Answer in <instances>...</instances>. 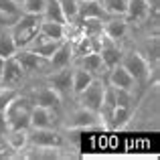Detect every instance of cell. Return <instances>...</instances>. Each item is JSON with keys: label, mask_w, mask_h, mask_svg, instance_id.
I'll return each instance as SVG.
<instances>
[{"label": "cell", "mask_w": 160, "mask_h": 160, "mask_svg": "<svg viewBox=\"0 0 160 160\" xmlns=\"http://www.w3.org/2000/svg\"><path fill=\"white\" fill-rule=\"evenodd\" d=\"M130 118H132V108L116 106V109H113V116H112V130L124 128V126L130 122Z\"/></svg>", "instance_id": "25"}, {"label": "cell", "mask_w": 160, "mask_h": 160, "mask_svg": "<svg viewBox=\"0 0 160 160\" xmlns=\"http://www.w3.org/2000/svg\"><path fill=\"white\" fill-rule=\"evenodd\" d=\"M59 118H61V113L53 112V109L32 106L28 128H59Z\"/></svg>", "instance_id": "13"}, {"label": "cell", "mask_w": 160, "mask_h": 160, "mask_svg": "<svg viewBox=\"0 0 160 160\" xmlns=\"http://www.w3.org/2000/svg\"><path fill=\"white\" fill-rule=\"evenodd\" d=\"M16 61L20 63V67H22L24 75L27 77H35V75H39V77H43L45 73H49V59H43L41 55L32 53L31 49H18V51L14 53Z\"/></svg>", "instance_id": "7"}, {"label": "cell", "mask_w": 160, "mask_h": 160, "mask_svg": "<svg viewBox=\"0 0 160 160\" xmlns=\"http://www.w3.org/2000/svg\"><path fill=\"white\" fill-rule=\"evenodd\" d=\"M8 120H6V116H4V112H0V136H6V132H8Z\"/></svg>", "instance_id": "32"}, {"label": "cell", "mask_w": 160, "mask_h": 160, "mask_svg": "<svg viewBox=\"0 0 160 160\" xmlns=\"http://www.w3.org/2000/svg\"><path fill=\"white\" fill-rule=\"evenodd\" d=\"M73 63L79 65V67H83L85 71H89L93 77H106V73H108V67L103 65V61H102V57H99L98 51H91V53L83 55V57L75 59Z\"/></svg>", "instance_id": "17"}, {"label": "cell", "mask_w": 160, "mask_h": 160, "mask_svg": "<svg viewBox=\"0 0 160 160\" xmlns=\"http://www.w3.org/2000/svg\"><path fill=\"white\" fill-rule=\"evenodd\" d=\"M103 89H106V79L95 77L81 93L75 95V102H77V106L87 108V109L98 113L99 108H102V102H103Z\"/></svg>", "instance_id": "8"}, {"label": "cell", "mask_w": 160, "mask_h": 160, "mask_svg": "<svg viewBox=\"0 0 160 160\" xmlns=\"http://www.w3.org/2000/svg\"><path fill=\"white\" fill-rule=\"evenodd\" d=\"M24 93L32 99L35 106L53 109V112H57V113H61L63 108H65V99H63L51 85H47V83L43 81V77H41V81L37 83V85H28L27 89H24Z\"/></svg>", "instance_id": "2"}, {"label": "cell", "mask_w": 160, "mask_h": 160, "mask_svg": "<svg viewBox=\"0 0 160 160\" xmlns=\"http://www.w3.org/2000/svg\"><path fill=\"white\" fill-rule=\"evenodd\" d=\"M45 2L47 0H22L20 2V8H22V12H27V14H43V8H45Z\"/></svg>", "instance_id": "29"}, {"label": "cell", "mask_w": 160, "mask_h": 160, "mask_svg": "<svg viewBox=\"0 0 160 160\" xmlns=\"http://www.w3.org/2000/svg\"><path fill=\"white\" fill-rule=\"evenodd\" d=\"M99 2L109 16H124L128 8V0H99Z\"/></svg>", "instance_id": "26"}, {"label": "cell", "mask_w": 160, "mask_h": 160, "mask_svg": "<svg viewBox=\"0 0 160 160\" xmlns=\"http://www.w3.org/2000/svg\"><path fill=\"white\" fill-rule=\"evenodd\" d=\"M102 32L108 37L109 41L120 43V45L126 47V41H128L130 32H132V27H130V22L124 18V16H109V18L103 20Z\"/></svg>", "instance_id": "10"}, {"label": "cell", "mask_w": 160, "mask_h": 160, "mask_svg": "<svg viewBox=\"0 0 160 160\" xmlns=\"http://www.w3.org/2000/svg\"><path fill=\"white\" fill-rule=\"evenodd\" d=\"M0 12L8 14V16H20L22 14V8L14 0H0Z\"/></svg>", "instance_id": "31"}, {"label": "cell", "mask_w": 160, "mask_h": 160, "mask_svg": "<svg viewBox=\"0 0 160 160\" xmlns=\"http://www.w3.org/2000/svg\"><path fill=\"white\" fill-rule=\"evenodd\" d=\"M106 83L112 87H118V89H128V91H134L138 87V83L134 81V77L128 73V71L124 69L122 65H116L112 67V69H108L106 73Z\"/></svg>", "instance_id": "14"}, {"label": "cell", "mask_w": 160, "mask_h": 160, "mask_svg": "<svg viewBox=\"0 0 160 160\" xmlns=\"http://www.w3.org/2000/svg\"><path fill=\"white\" fill-rule=\"evenodd\" d=\"M32 106H35L32 99L20 89L18 93L14 95V99L4 109V116H6V120H8V128L10 130H28Z\"/></svg>", "instance_id": "1"}, {"label": "cell", "mask_w": 160, "mask_h": 160, "mask_svg": "<svg viewBox=\"0 0 160 160\" xmlns=\"http://www.w3.org/2000/svg\"><path fill=\"white\" fill-rule=\"evenodd\" d=\"M113 95H116V106H122V108H134V91L118 89V87H113Z\"/></svg>", "instance_id": "28"}, {"label": "cell", "mask_w": 160, "mask_h": 160, "mask_svg": "<svg viewBox=\"0 0 160 160\" xmlns=\"http://www.w3.org/2000/svg\"><path fill=\"white\" fill-rule=\"evenodd\" d=\"M124 45L120 43H113V41H109L106 35L102 37V45H99V57H102L103 65L108 67V69H112V67L120 65L122 63V57H124Z\"/></svg>", "instance_id": "12"}, {"label": "cell", "mask_w": 160, "mask_h": 160, "mask_svg": "<svg viewBox=\"0 0 160 160\" xmlns=\"http://www.w3.org/2000/svg\"><path fill=\"white\" fill-rule=\"evenodd\" d=\"M27 138H28V146H37V148L61 150L67 144V140L63 138L59 128H28Z\"/></svg>", "instance_id": "6"}, {"label": "cell", "mask_w": 160, "mask_h": 160, "mask_svg": "<svg viewBox=\"0 0 160 160\" xmlns=\"http://www.w3.org/2000/svg\"><path fill=\"white\" fill-rule=\"evenodd\" d=\"M41 20H43V16H39V14H27V12H22V14L16 18V22L10 27V35H12V39H14V43H16V47H18V49L27 47V45L31 43L37 35H39Z\"/></svg>", "instance_id": "3"}, {"label": "cell", "mask_w": 160, "mask_h": 160, "mask_svg": "<svg viewBox=\"0 0 160 160\" xmlns=\"http://www.w3.org/2000/svg\"><path fill=\"white\" fill-rule=\"evenodd\" d=\"M150 10H148V0H128V8H126L124 18L130 22V27H142L148 20Z\"/></svg>", "instance_id": "15"}, {"label": "cell", "mask_w": 160, "mask_h": 160, "mask_svg": "<svg viewBox=\"0 0 160 160\" xmlns=\"http://www.w3.org/2000/svg\"><path fill=\"white\" fill-rule=\"evenodd\" d=\"M20 89H16V87H6V85H0V112H4L6 106L14 99V95L18 93Z\"/></svg>", "instance_id": "30"}, {"label": "cell", "mask_w": 160, "mask_h": 160, "mask_svg": "<svg viewBox=\"0 0 160 160\" xmlns=\"http://www.w3.org/2000/svg\"><path fill=\"white\" fill-rule=\"evenodd\" d=\"M120 65L124 67L130 75H132L134 81H136L138 85L150 81V71H152V65L144 59V55H140L134 47H130V49L126 47L124 49V57H122Z\"/></svg>", "instance_id": "4"}, {"label": "cell", "mask_w": 160, "mask_h": 160, "mask_svg": "<svg viewBox=\"0 0 160 160\" xmlns=\"http://www.w3.org/2000/svg\"><path fill=\"white\" fill-rule=\"evenodd\" d=\"M59 4H61V10H63V14H65L67 24H69V22H73V20L77 18L79 0H59Z\"/></svg>", "instance_id": "27"}, {"label": "cell", "mask_w": 160, "mask_h": 160, "mask_svg": "<svg viewBox=\"0 0 160 160\" xmlns=\"http://www.w3.org/2000/svg\"><path fill=\"white\" fill-rule=\"evenodd\" d=\"M2 65H4V59H0V71H2Z\"/></svg>", "instance_id": "33"}, {"label": "cell", "mask_w": 160, "mask_h": 160, "mask_svg": "<svg viewBox=\"0 0 160 160\" xmlns=\"http://www.w3.org/2000/svg\"><path fill=\"white\" fill-rule=\"evenodd\" d=\"M73 65V53H71V41L65 39L59 43V47L55 49V53L49 59V71L61 69V67H69Z\"/></svg>", "instance_id": "16"}, {"label": "cell", "mask_w": 160, "mask_h": 160, "mask_svg": "<svg viewBox=\"0 0 160 160\" xmlns=\"http://www.w3.org/2000/svg\"><path fill=\"white\" fill-rule=\"evenodd\" d=\"M14 2H18V4H20V2H22V0H14Z\"/></svg>", "instance_id": "34"}, {"label": "cell", "mask_w": 160, "mask_h": 160, "mask_svg": "<svg viewBox=\"0 0 160 160\" xmlns=\"http://www.w3.org/2000/svg\"><path fill=\"white\" fill-rule=\"evenodd\" d=\"M61 126L65 130H87V128H102L103 130V124H102L98 113L87 109V108H81V106L63 113Z\"/></svg>", "instance_id": "5"}, {"label": "cell", "mask_w": 160, "mask_h": 160, "mask_svg": "<svg viewBox=\"0 0 160 160\" xmlns=\"http://www.w3.org/2000/svg\"><path fill=\"white\" fill-rule=\"evenodd\" d=\"M28 130H8L6 136H4V142L6 146L12 150L14 154H20L24 148L28 146V138H27Z\"/></svg>", "instance_id": "22"}, {"label": "cell", "mask_w": 160, "mask_h": 160, "mask_svg": "<svg viewBox=\"0 0 160 160\" xmlns=\"http://www.w3.org/2000/svg\"><path fill=\"white\" fill-rule=\"evenodd\" d=\"M39 35H43L45 39H51V41H65L67 39V24L43 18L39 24Z\"/></svg>", "instance_id": "19"}, {"label": "cell", "mask_w": 160, "mask_h": 160, "mask_svg": "<svg viewBox=\"0 0 160 160\" xmlns=\"http://www.w3.org/2000/svg\"><path fill=\"white\" fill-rule=\"evenodd\" d=\"M59 43H61V41H51V39H45L43 35H37L35 39L27 45V49H31L32 53L41 55L43 59H51V55L55 53V49L59 47Z\"/></svg>", "instance_id": "20"}, {"label": "cell", "mask_w": 160, "mask_h": 160, "mask_svg": "<svg viewBox=\"0 0 160 160\" xmlns=\"http://www.w3.org/2000/svg\"><path fill=\"white\" fill-rule=\"evenodd\" d=\"M71 71H73V65L49 71V73L43 75V81L47 83V85H51L63 99L73 98V89H71Z\"/></svg>", "instance_id": "9"}, {"label": "cell", "mask_w": 160, "mask_h": 160, "mask_svg": "<svg viewBox=\"0 0 160 160\" xmlns=\"http://www.w3.org/2000/svg\"><path fill=\"white\" fill-rule=\"evenodd\" d=\"M16 51H18V47H16L14 39H12V35H10V28L0 27V59L12 57Z\"/></svg>", "instance_id": "23"}, {"label": "cell", "mask_w": 160, "mask_h": 160, "mask_svg": "<svg viewBox=\"0 0 160 160\" xmlns=\"http://www.w3.org/2000/svg\"><path fill=\"white\" fill-rule=\"evenodd\" d=\"M83 18H99L106 20L109 18V14L103 10L99 0H79V8H77V18L75 20H83Z\"/></svg>", "instance_id": "18"}, {"label": "cell", "mask_w": 160, "mask_h": 160, "mask_svg": "<svg viewBox=\"0 0 160 160\" xmlns=\"http://www.w3.org/2000/svg\"><path fill=\"white\" fill-rule=\"evenodd\" d=\"M27 75H24L20 63L16 61V57L4 59V65L2 71H0V85H6V87H16V89H22V83L27 81Z\"/></svg>", "instance_id": "11"}, {"label": "cell", "mask_w": 160, "mask_h": 160, "mask_svg": "<svg viewBox=\"0 0 160 160\" xmlns=\"http://www.w3.org/2000/svg\"><path fill=\"white\" fill-rule=\"evenodd\" d=\"M93 79L95 77L89 73V71H85L83 67H79V65L73 63V71H71V89H73V99H75V95L81 93V91L85 89Z\"/></svg>", "instance_id": "21"}, {"label": "cell", "mask_w": 160, "mask_h": 160, "mask_svg": "<svg viewBox=\"0 0 160 160\" xmlns=\"http://www.w3.org/2000/svg\"><path fill=\"white\" fill-rule=\"evenodd\" d=\"M41 16H43L45 20H55V22L67 24L65 14H63V10H61L59 0H47V2H45V8H43V14H41Z\"/></svg>", "instance_id": "24"}]
</instances>
